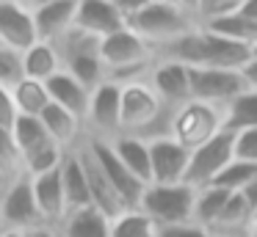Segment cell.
<instances>
[{
    "instance_id": "obj_13",
    "label": "cell",
    "mask_w": 257,
    "mask_h": 237,
    "mask_svg": "<svg viewBox=\"0 0 257 237\" xmlns=\"http://www.w3.org/2000/svg\"><path fill=\"white\" fill-rule=\"evenodd\" d=\"M150 143V165H152V185H180L185 179L191 152L183 149L172 135L155 138Z\"/></svg>"
},
{
    "instance_id": "obj_25",
    "label": "cell",
    "mask_w": 257,
    "mask_h": 237,
    "mask_svg": "<svg viewBox=\"0 0 257 237\" xmlns=\"http://www.w3.org/2000/svg\"><path fill=\"white\" fill-rule=\"evenodd\" d=\"M14 94V105H17L20 116H31V119H39L42 113L50 105V94H47V86L39 80H20L17 86L12 88Z\"/></svg>"
},
{
    "instance_id": "obj_36",
    "label": "cell",
    "mask_w": 257,
    "mask_h": 237,
    "mask_svg": "<svg viewBox=\"0 0 257 237\" xmlns=\"http://www.w3.org/2000/svg\"><path fill=\"white\" fill-rule=\"evenodd\" d=\"M108 3H111L113 9H116L119 14L124 17V20H130V17L139 14V11L144 9L147 3H152V0H108Z\"/></svg>"
},
{
    "instance_id": "obj_11",
    "label": "cell",
    "mask_w": 257,
    "mask_h": 237,
    "mask_svg": "<svg viewBox=\"0 0 257 237\" xmlns=\"http://www.w3.org/2000/svg\"><path fill=\"white\" fill-rule=\"evenodd\" d=\"M36 42H39V36H36L34 9L28 6V0L0 3V47L25 53Z\"/></svg>"
},
{
    "instance_id": "obj_43",
    "label": "cell",
    "mask_w": 257,
    "mask_h": 237,
    "mask_svg": "<svg viewBox=\"0 0 257 237\" xmlns=\"http://www.w3.org/2000/svg\"><path fill=\"white\" fill-rule=\"evenodd\" d=\"M3 234H6V229H3V226H0V237H3Z\"/></svg>"
},
{
    "instance_id": "obj_16",
    "label": "cell",
    "mask_w": 257,
    "mask_h": 237,
    "mask_svg": "<svg viewBox=\"0 0 257 237\" xmlns=\"http://www.w3.org/2000/svg\"><path fill=\"white\" fill-rule=\"evenodd\" d=\"M75 28L102 42V39H108L111 33L127 28V20L113 9L108 0H78Z\"/></svg>"
},
{
    "instance_id": "obj_44",
    "label": "cell",
    "mask_w": 257,
    "mask_h": 237,
    "mask_svg": "<svg viewBox=\"0 0 257 237\" xmlns=\"http://www.w3.org/2000/svg\"><path fill=\"white\" fill-rule=\"evenodd\" d=\"M0 3H9V0H0Z\"/></svg>"
},
{
    "instance_id": "obj_15",
    "label": "cell",
    "mask_w": 257,
    "mask_h": 237,
    "mask_svg": "<svg viewBox=\"0 0 257 237\" xmlns=\"http://www.w3.org/2000/svg\"><path fill=\"white\" fill-rule=\"evenodd\" d=\"M28 179H31V187H34V198H36V207L42 212L45 226L58 229L61 220L67 218V198H64L61 168L47 171V174H39V176H28Z\"/></svg>"
},
{
    "instance_id": "obj_40",
    "label": "cell",
    "mask_w": 257,
    "mask_h": 237,
    "mask_svg": "<svg viewBox=\"0 0 257 237\" xmlns=\"http://www.w3.org/2000/svg\"><path fill=\"white\" fill-rule=\"evenodd\" d=\"M172 3H177L183 11H188L191 17H196L199 14V0H172Z\"/></svg>"
},
{
    "instance_id": "obj_32",
    "label": "cell",
    "mask_w": 257,
    "mask_h": 237,
    "mask_svg": "<svg viewBox=\"0 0 257 237\" xmlns=\"http://www.w3.org/2000/svg\"><path fill=\"white\" fill-rule=\"evenodd\" d=\"M240 3L243 0H199V14H196V20H199V25H205V22L229 17L240 9Z\"/></svg>"
},
{
    "instance_id": "obj_4",
    "label": "cell",
    "mask_w": 257,
    "mask_h": 237,
    "mask_svg": "<svg viewBox=\"0 0 257 237\" xmlns=\"http://www.w3.org/2000/svg\"><path fill=\"white\" fill-rule=\"evenodd\" d=\"M218 132H224L221 108H213V105H205V102H185L174 110L172 132L169 135L183 149L194 152V149L205 146L207 141H213Z\"/></svg>"
},
{
    "instance_id": "obj_37",
    "label": "cell",
    "mask_w": 257,
    "mask_h": 237,
    "mask_svg": "<svg viewBox=\"0 0 257 237\" xmlns=\"http://www.w3.org/2000/svg\"><path fill=\"white\" fill-rule=\"evenodd\" d=\"M240 75H243V80H246V86L251 88V91H257V53L251 55V61L240 69Z\"/></svg>"
},
{
    "instance_id": "obj_7",
    "label": "cell",
    "mask_w": 257,
    "mask_h": 237,
    "mask_svg": "<svg viewBox=\"0 0 257 237\" xmlns=\"http://www.w3.org/2000/svg\"><path fill=\"white\" fill-rule=\"evenodd\" d=\"M0 226L6 231H20V234H31L45 226L34 198V187L25 174L12 179L0 193Z\"/></svg>"
},
{
    "instance_id": "obj_33",
    "label": "cell",
    "mask_w": 257,
    "mask_h": 237,
    "mask_svg": "<svg viewBox=\"0 0 257 237\" xmlns=\"http://www.w3.org/2000/svg\"><path fill=\"white\" fill-rule=\"evenodd\" d=\"M232 138H235V141H232L235 160L257 165V130H240V132H232Z\"/></svg>"
},
{
    "instance_id": "obj_22",
    "label": "cell",
    "mask_w": 257,
    "mask_h": 237,
    "mask_svg": "<svg viewBox=\"0 0 257 237\" xmlns=\"http://www.w3.org/2000/svg\"><path fill=\"white\" fill-rule=\"evenodd\" d=\"M61 69H64L61 55H58L56 44H50V42H36V44H31V47L23 53V72H25L28 80L47 83L50 77H56Z\"/></svg>"
},
{
    "instance_id": "obj_38",
    "label": "cell",
    "mask_w": 257,
    "mask_h": 237,
    "mask_svg": "<svg viewBox=\"0 0 257 237\" xmlns=\"http://www.w3.org/2000/svg\"><path fill=\"white\" fill-rule=\"evenodd\" d=\"M240 196L246 198V204L251 207V212H254V218H257V176H254V179H251L249 185L243 187V193H240Z\"/></svg>"
},
{
    "instance_id": "obj_3",
    "label": "cell",
    "mask_w": 257,
    "mask_h": 237,
    "mask_svg": "<svg viewBox=\"0 0 257 237\" xmlns=\"http://www.w3.org/2000/svg\"><path fill=\"white\" fill-rule=\"evenodd\" d=\"M196 25H199V20L191 17L188 11H183L177 3H172V0H152V3H147L144 9L139 11V14H133L127 20V28L133 33H139V36L150 44L152 53H155L158 47H163V44L180 39L183 33H188L191 28H196Z\"/></svg>"
},
{
    "instance_id": "obj_34",
    "label": "cell",
    "mask_w": 257,
    "mask_h": 237,
    "mask_svg": "<svg viewBox=\"0 0 257 237\" xmlns=\"http://www.w3.org/2000/svg\"><path fill=\"white\" fill-rule=\"evenodd\" d=\"M158 237H210V231L202 229L199 223H174V226H158Z\"/></svg>"
},
{
    "instance_id": "obj_23",
    "label": "cell",
    "mask_w": 257,
    "mask_h": 237,
    "mask_svg": "<svg viewBox=\"0 0 257 237\" xmlns=\"http://www.w3.org/2000/svg\"><path fill=\"white\" fill-rule=\"evenodd\" d=\"M58 231H61V237H111V220L100 209L89 207L67 215L58 226Z\"/></svg>"
},
{
    "instance_id": "obj_10",
    "label": "cell",
    "mask_w": 257,
    "mask_h": 237,
    "mask_svg": "<svg viewBox=\"0 0 257 237\" xmlns=\"http://www.w3.org/2000/svg\"><path fill=\"white\" fill-rule=\"evenodd\" d=\"M86 143H89L91 154L97 157V163L102 165L105 176L111 179L113 190H116L119 198L124 201V207H127V209H139L141 198H144L147 185H144V182H139V179H136V176L122 165V160L113 154L111 141H105V138H89V135H86Z\"/></svg>"
},
{
    "instance_id": "obj_28",
    "label": "cell",
    "mask_w": 257,
    "mask_h": 237,
    "mask_svg": "<svg viewBox=\"0 0 257 237\" xmlns=\"http://www.w3.org/2000/svg\"><path fill=\"white\" fill-rule=\"evenodd\" d=\"M111 237H158V226L141 209H124L111 220Z\"/></svg>"
},
{
    "instance_id": "obj_19",
    "label": "cell",
    "mask_w": 257,
    "mask_h": 237,
    "mask_svg": "<svg viewBox=\"0 0 257 237\" xmlns=\"http://www.w3.org/2000/svg\"><path fill=\"white\" fill-rule=\"evenodd\" d=\"M42 119V127H45V132L50 135V141L56 143V146H61L64 152H72V149H78L80 143H83V121L78 119V116H72L69 110L58 108V105H47V110L39 116Z\"/></svg>"
},
{
    "instance_id": "obj_9",
    "label": "cell",
    "mask_w": 257,
    "mask_h": 237,
    "mask_svg": "<svg viewBox=\"0 0 257 237\" xmlns=\"http://www.w3.org/2000/svg\"><path fill=\"white\" fill-rule=\"evenodd\" d=\"M89 138H116L122 132V86L113 80H105L91 91L89 113H86Z\"/></svg>"
},
{
    "instance_id": "obj_42",
    "label": "cell",
    "mask_w": 257,
    "mask_h": 237,
    "mask_svg": "<svg viewBox=\"0 0 257 237\" xmlns=\"http://www.w3.org/2000/svg\"><path fill=\"white\" fill-rule=\"evenodd\" d=\"M3 237H28V234H20V231H6Z\"/></svg>"
},
{
    "instance_id": "obj_5",
    "label": "cell",
    "mask_w": 257,
    "mask_h": 237,
    "mask_svg": "<svg viewBox=\"0 0 257 237\" xmlns=\"http://www.w3.org/2000/svg\"><path fill=\"white\" fill-rule=\"evenodd\" d=\"M194 198L196 190L185 182L180 185H150L144 190L139 209L155 226H174L194 220Z\"/></svg>"
},
{
    "instance_id": "obj_29",
    "label": "cell",
    "mask_w": 257,
    "mask_h": 237,
    "mask_svg": "<svg viewBox=\"0 0 257 237\" xmlns=\"http://www.w3.org/2000/svg\"><path fill=\"white\" fill-rule=\"evenodd\" d=\"M254 176H257V165L232 160V163H229L227 168L218 174V179L213 182V185L221 187V190H227V193H243V187L249 185Z\"/></svg>"
},
{
    "instance_id": "obj_17",
    "label": "cell",
    "mask_w": 257,
    "mask_h": 237,
    "mask_svg": "<svg viewBox=\"0 0 257 237\" xmlns=\"http://www.w3.org/2000/svg\"><path fill=\"white\" fill-rule=\"evenodd\" d=\"M34 9V25L39 42L56 44L75 28V14H78V0H56V3L31 6Z\"/></svg>"
},
{
    "instance_id": "obj_41",
    "label": "cell",
    "mask_w": 257,
    "mask_h": 237,
    "mask_svg": "<svg viewBox=\"0 0 257 237\" xmlns=\"http://www.w3.org/2000/svg\"><path fill=\"white\" fill-rule=\"evenodd\" d=\"M42 3H56V0H28V6H42Z\"/></svg>"
},
{
    "instance_id": "obj_14",
    "label": "cell",
    "mask_w": 257,
    "mask_h": 237,
    "mask_svg": "<svg viewBox=\"0 0 257 237\" xmlns=\"http://www.w3.org/2000/svg\"><path fill=\"white\" fill-rule=\"evenodd\" d=\"M147 83L152 86V91L161 97L163 105H180L191 102V91H188V66L183 64H172V61H155L147 75Z\"/></svg>"
},
{
    "instance_id": "obj_1",
    "label": "cell",
    "mask_w": 257,
    "mask_h": 237,
    "mask_svg": "<svg viewBox=\"0 0 257 237\" xmlns=\"http://www.w3.org/2000/svg\"><path fill=\"white\" fill-rule=\"evenodd\" d=\"M251 50L213 33L210 28L196 25L180 39L155 50V61H172L183 66H205V69H243L251 61Z\"/></svg>"
},
{
    "instance_id": "obj_27",
    "label": "cell",
    "mask_w": 257,
    "mask_h": 237,
    "mask_svg": "<svg viewBox=\"0 0 257 237\" xmlns=\"http://www.w3.org/2000/svg\"><path fill=\"white\" fill-rule=\"evenodd\" d=\"M12 138H14V143H17L23 160L28 157V154H34L36 149L53 143L50 135L45 132V127H42V119H31V116H17V121H14V127H12Z\"/></svg>"
},
{
    "instance_id": "obj_6",
    "label": "cell",
    "mask_w": 257,
    "mask_h": 237,
    "mask_svg": "<svg viewBox=\"0 0 257 237\" xmlns=\"http://www.w3.org/2000/svg\"><path fill=\"white\" fill-rule=\"evenodd\" d=\"M246 80L240 69H205L188 66V91L191 102H205L213 108H227L238 94L246 91Z\"/></svg>"
},
{
    "instance_id": "obj_21",
    "label": "cell",
    "mask_w": 257,
    "mask_h": 237,
    "mask_svg": "<svg viewBox=\"0 0 257 237\" xmlns=\"http://www.w3.org/2000/svg\"><path fill=\"white\" fill-rule=\"evenodd\" d=\"M61 182H64V198H67V215L94 207L91 204V193H89V182H86V174H83V165H80L75 149L67 152V157L61 163Z\"/></svg>"
},
{
    "instance_id": "obj_39",
    "label": "cell",
    "mask_w": 257,
    "mask_h": 237,
    "mask_svg": "<svg viewBox=\"0 0 257 237\" xmlns=\"http://www.w3.org/2000/svg\"><path fill=\"white\" fill-rule=\"evenodd\" d=\"M235 14H240V17H246V20L257 22V0H243V3H240V9L235 11Z\"/></svg>"
},
{
    "instance_id": "obj_20",
    "label": "cell",
    "mask_w": 257,
    "mask_h": 237,
    "mask_svg": "<svg viewBox=\"0 0 257 237\" xmlns=\"http://www.w3.org/2000/svg\"><path fill=\"white\" fill-rule=\"evenodd\" d=\"M113 154L122 160V165L136 176L139 182H144L147 187L152 185V165H150V143L139 135H116L111 138Z\"/></svg>"
},
{
    "instance_id": "obj_31",
    "label": "cell",
    "mask_w": 257,
    "mask_h": 237,
    "mask_svg": "<svg viewBox=\"0 0 257 237\" xmlns=\"http://www.w3.org/2000/svg\"><path fill=\"white\" fill-rule=\"evenodd\" d=\"M20 80H25L23 72V53L9 47H0V86L14 88Z\"/></svg>"
},
{
    "instance_id": "obj_35",
    "label": "cell",
    "mask_w": 257,
    "mask_h": 237,
    "mask_svg": "<svg viewBox=\"0 0 257 237\" xmlns=\"http://www.w3.org/2000/svg\"><path fill=\"white\" fill-rule=\"evenodd\" d=\"M17 105H14V94L12 88L0 86V130H12L17 121Z\"/></svg>"
},
{
    "instance_id": "obj_12",
    "label": "cell",
    "mask_w": 257,
    "mask_h": 237,
    "mask_svg": "<svg viewBox=\"0 0 257 237\" xmlns=\"http://www.w3.org/2000/svg\"><path fill=\"white\" fill-rule=\"evenodd\" d=\"M75 152H78V160H80V165H83V174H86V182H89V193H91V204H94V209H100L108 220H113L116 215H122L127 207H124V201L119 198V193L113 190V185H111V179L105 176L102 165L97 163V157L91 154L86 138H83V143H80Z\"/></svg>"
},
{
    "instance_id": "obj_24",
    "label": "cell",
    "mask_w": 257,
    "mask_h": 237,
    "mask_svg": "<svg viewBox=\"0 0 257 237\" xmlns=\"http://www.w3.org/2000/svg\"><path fill=\"white\" fill-rule=\"evenodd\" d=\"M224 130L227 132L257 130V91L246 88L243 94H238L224 108Z\"/></svg>"
},
{
    "instance_id": "obj_8",
    "label": "cell",
    "mask_w": 257,
    "mask_h": 237,
    "mask_svg": "<svg viewBox=\"0 0 257 237\" xmlns=\"http://www.w3.org/2000/svg\"><path fill=\"white\" fill-rule=\"evenodd\" d=\"M232 132H218L213 141H207L205 146L194 149L188 157V168H185V185L194 187V190H202V187L213 185L218 179L224 168L235 160V152H232Z\"/></svg>"
},
{
    "instance_id": "obj_30",
    "label": "cell",
    "mask_w": 257,
    "mask_h": 237,
    "mask_svg": "<svg viewBox=\"0 0 257 237\" xmlns=\"http://www.w3.org/2000/svg\"><path fill=\"white\" fill-rule=\"evenodd\" d=\"M0 171L9 179L23 176V154L12 138V130H0Z\"/></svg>"
},
{
    "instance_id": "obj_18",
    "label": "cell",
    "mask_w": 257,
    "mask_h": 237,
    "mask_svg": "<svg viewBox=\"0 0 257 237\" xmlns=\"http://www.w3.org/2000/svg\"><path fill=\"white\" fill-rule=\"evenodd\" d=\"M45 86H47V94H50V102H53V105L69 110V113L78 116V119L86 124V113H89L91 91L83 86V83H78L72 75H69V72L61 69L56 77H50Z\"/></svg>"
},
{
    "instance_id": "obj_2",
    "label": "cell",
    "mask_w": 257,
    "mask_h": 237,
    "mask_svg": "<svg viewBox=\"0 0 257 237\" xmlns=\"http://www.w3.org/2000/svg\"><path fill=\"white\" fill-rule=\"evenodd\" d=\"M100 61L105 66L108 80L122 86V83L133 80H147L152 64H155V53L139 33L122 28L100 42Z\"/></svg>"
},
{
    "instance_id": "obj_26",
    "label": "cell",
    "mask_w": 257,
    "mask_h": 237,
    "mask_svg": "<svg viewBox=\"0 0 257 237\" xmlns=\"http://www.w3.org/2000/svg\"><path fill=\"white\" fill-rule=\"evenodd\" d=\"M229 196H232V193L221 190V187H216V185H207V187H202V190H196V198H194V223H199L202 229L210 231L213 223L218 220V215H221V209L227 207Z\"/></svg>"
}]
</instances>
